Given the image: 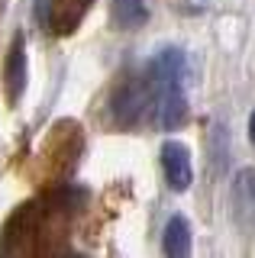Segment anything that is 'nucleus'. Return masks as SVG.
I'll return each instance as SVG.
<instances>
[{"instance_id": "f03ea898", "label": "nucleus", "mask_w": 255, "mask_h": 258, "mask_svg": "<svg viewBox=\"0 0 255 258\" xmlns=\"http://www.w3.org/2000/svg\"><path fill=\"white\" fill-rule=\"evenodd\" d=\"M184 52L178 45H162L142 68L149 84V100H152L155 126L162 133H174L187 119V94H184Z\"/></svg>"}, {"instance_id": "7ed1b4c3", "label": "nucleus", "mask_w": 255, "mask_h": 258, "mask_svg": "<svg viewBox=\"0 0 255 258\" xmlns=\"http://www.w3.org/2000/svg\"><path fill=\"white\" fill-rule=\"evenodd\" d=\"M146 107H152L149 100V84L146 75H126L113 87V100H110V113L119 129H136L146 116Z\"/></svg>"}, {"instance_id": "f257e3e1", "label": "nucleus", "mask_w": 255, "mask_h": 258, "mask_svg": "<svg viewBox=\"0 0 255 258\" xmlns=\"http://www.w3.org/2000/svg\"><path fill=\"white\" fill-rule=\"evenodd\" d=\"M81 190L61 187L49 194L42 200H33V204H23L17 213L10 216V223L0 232V255H42L49 252L45 239H58L65 236V220L75 210V200H81Z\"/></svg>"}, {"instance_id": "0eeeda50", "label": "nucleus", "mask_w": 255, "mask_h": 258, "mask_svg": "<svg viewBox=\"0 0 255 258\" xmlns=\"http://www.w3.org/2000/svg\"><path fill=\"white\" fill-rule=\"evenodd\" d=\"M233 210L242 226L255 223V168H242L233 181Z\"/></svg>"}, {"instance_id": "39448f33", "label": "nucleus", "mask_w": 255, "mask_h": 258, "mask_svg": "<svg viewBox=\"0 0 255 258\" xmlns=\"http://www.w3.org/2000/svg\"><path fill=\"white\" fill-rule=\"evenodd\" d=\"M23 91H26V39H23V32H17L13 42H10V52H7V68H4L7 103L17 107Z\"/></svg>"}, {"instance_id": "9d476101", "label": "nucleus", "mask_w": 255, "mask_h": 258, "mask_svg": "<svg viewBox=\"0 0 255 258\" xmlns=\"http://www.w3.org/2000/svg\"><path fill=\"white\" fill-rule=\"evenodd\" d=\"M249 136H252V142H255V113H252V119H249Z\"/></svg>"}, {"instance_id": "423d86ee", "label": "nucleus", "mask_w": 255, "mask_h": 258, "mask_svg": "<svg viewBox=\"0 0 255 258\" xmlns=\"http://www.w3.org/2000/svg\"><path fill=\"white\" fill-rule=\"evenodd\" d=\"M94 0H49V13H45V26L55 36H71L81 20L87 16Z\"/></svg>"}, {"instance_id": "20e7f679", "label": "nucleus", "mask_w": 255, "mask_h": 258, "mask_svg": "<svg viewBox=\"0 0 255 258\" xmlns=\"http://www.w3.org/2000/svg\"><path fill=\"white\" fill-rule=\"evenodd\" d=\"M162 171L165 181L174 194H184L194 181V168H190V149L178 139H168L162 145Z\"/></svg>"}, {"instance_id": "6e6552de", "label": "nucleus", "mask_w": 255, "mask_h": 258, "mask_svg": "<svg viewBox=\"0 0 255 258\" xmlns=\"http://www.w3.org/2000/svg\"><path fill=\"white\" fill-rule=\"evenodd\" d=\"M162 252L171 258H184L190 252V226L184 216H171L165 223V239H162Z\"/></svg>"}, {"instance_id": "1a4fd4ad", "label": "nucleus", "mask_w": 255, "mask_h": 258, "mask_svg": "<svg viewBox=\"0 0 255 258\" xmlns=\"http://www.w3.org/2000/svg\"><path fill=\"white\" fill-rule=\"evenodd\" d=\"M110 16H113V23L119 29H139L149 20V4L146 0H113Z\"/></svg>"}]
</instances>
